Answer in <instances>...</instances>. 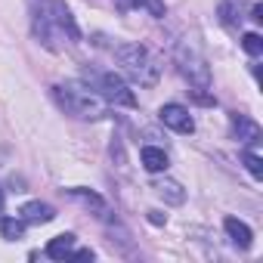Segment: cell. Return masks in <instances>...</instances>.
Returning <instances> with one entry per match:
<instances>
[{
    "label": "cell",
    "instance_id": "obj_1",
    "mask_svg": "<svg viewBox=\"0 0 263 263\" xmlns=\"http://www.w3.org/2000/svg\"><path fill=\"white\" fill-rule=\"evenodd\" d=\"M53 96H56V102H59L68 115L84 118V121H99V118H105V111H108L105 99H102L93 87H87V84H81V81H68V84L53 87Z\"/></svg>",
    "mask_w": 263,
    "mask_h": 263
},
{
    "label": "cell",
    "instance_id": "obj_2",
    "mask_svg": "<svg viewBox=\"0 0 263 263\" xmlns=\"http://www.w3.org/2000/svg\"><path fill=\"white\" fill-rule=\"evenodd\" d=\"M115 59L134 84H140V87H155L158 84V62L152 59V53L143 44H118Z\"/></svg>",
    "mask_w": 263,
    "mask_h": 263
},
{
    "label": "cell",
    "instance_id": "obj_3",
    "mask_svg": "<svg viewBox=\"0 0 263 263\" xmlns=\"http://www.w3.org/2000/svg\"><path fill=\"white\" fill-rule=\"evenodd\" d=\"M177 65H180V74L198 87V90H208L211 87V68H208V59L192 47V44H180L177 47Z\"/></svg>",
    "mask_w": 263,
    "mask_h": 263
},
{
    "label": "cell",
    "instance_id": "obj_4",
    "mask_svg": "<svg viewBox=\"0 0 263 263\" xmlns=\"http://www.w3.org/2000/svg\"><path fill=\"white\" fill-rule=\"evenodd\" d=\"M96 90L105 102H115V105H127V108H134L137 105V93L130 90L124 84V78H118L115 71H102L96 78Z\"/></svg>",
    "mask_w": 263,
    "mask_h": 263
},
{
    "label": "cell",
    "instance_id": "obj_5",
    "mask_svg": "<svg viewBox=\"0 0 263 263\" xmlns=\"http://www.w3.org/2000/svg\"><path fill=\"white\" fill-rule=\"evenodd\" d=\"M41 10H44V16L50 19V25H53L56 34H62V37H68V41H81V28H78V22H74V16L68 13L65 4H59V0H44Z\"/></svg>",
    "mask_w": 263,
    "mask_h": 263
},
{
    "label": "cell",
    "instance_id": "obj_6",
    "mask_svg": "<svg viewBox=\"0 0 263 263\" xmlns=\"http://www.w3.org/2000/svg\"><path fill=\"white\" fill-rule=\"evenodd\" d=\"M158 118H161V124H164V127L177 130V134H192V130H195V121H192L189 108H186V105H180V102H167V105H161Z\"/></svg>",
    "mask_w": 263,
    "mask_h": 263
},
{
    "label": "cell",
    "instance_id": "obj_7",
    "mask_svg": "<svg viewBox=\"0 0 263 263\" xmlns=\"http://www.w3.org/2000/svg\"><path fill=\"white\" fill-rule=\"evenodd\" d=\"M229 121H232V134L238 137V143H245V146L260 143V124L257 121H251L248 115H238V111H232Z\"/></svg>",
    "mask_w": 263,
    "mask_h": 263
},
{
    "label": "cell",
    "instance_id": "obj_8",
    "mask_svg": "<svg viewBox=\"0 0 263 263\" xmlns=\"http://www.w3.org/2000/svg\"><path fill=\"white\" fill-rule=\"evenodd\" d=\"M226 235L232 238V245L235 248H241V251H248L251 248V241H254V232H251V226L248 223H241L238 217H226Z\"/></svg>",
    "mask_w": 263,
    "mask_h": 263
},
{
    "label": "cell",
    "instance_id": "obj_9",
    "mask_svg": "<svg viewBox=\"0 0 263 263\" xmlns=\"http://www.w3.org/2000/svg\"><path fill=\"white\" fill-rule=\"evenodd\" d=\"M140 161H143V167L149 171V174H161V171H167V152L164 149H155V146H146L143 152H140Z\"/></svg>",
    "mask_w": 263,
    "mask_h": 263
},
{
    "label": "cell",
    "instance_id": "obj_10",
    "mask_svg": "<svg viewBox=\"0 0 263 263\" xmlns=\"http://www.w3.org/2000/svg\"><path fill=\"white\" fill-rule=\"evenodd\" d=\"M152 189H155L167 204H183V201H186V189H183L177 180H158V183H152Z\"/></svg>",
    "mask_w": 263,
    "mask_h": 263
},
{
    "label": "cell",
    "instance_id": "obj_11",
    "mask_svg": "<svg viewBox=\"0 0 263 263\" xmlns=\"http://www.w3.org/2000/svg\"><path fill=\"white\" fill-rule=\"evenodd\" d=\"M53 217H56V211L50 204H44V201H28L22 208V220L25 223H50Z\"/></svg>",
    "mask_w": 263,
    "mask_h": 263
},
{
    "label": "cell",
    "instance_id": "obj_12",
    "mask_svg": "<svg viewBox=\"0 0 263 263\" xmlns=\"http://www.w3.org/2000/svg\"><path fill=\"white\" fill-rule=\"evenodd\" d=\"M71 251H74V235L71 232H62L47 245V257H53V260H65Z\"/></svg>",
    "mask_w": 263,
    "mask_h": 263
},
{
    "label": "cell",
    "instance_id": "obj_13",
    "mask_svg": "<svg viewBox=\"0 0 263 263\" xmlns=\"http://www.w3.org/2000/svg\"><path fill=\"white\" fill-rule=\"evenodd\" d=\"M115 4H118V10H134V7H146L152 16H164V4H161V0H115Z\"/></svg>",
    "mask_w": 263,
    "mask_h": 263
},
{
    "label": "cell",
    "instance_id": "obj_14",
    "mask_svg": "<svg viewBox=\"0 0 263 263\" xmlns=\"http://www.w3.org/2000/svg\"><path fill=\"white\" fill-rule=\"evenodd\" d=\"M0 235H4L7 241H16V238H22V235H25V220H13V217L0 220Z\"/></svg>",
    "mask_w": 263,
    "mask_h": 263
},
{
    "label": "cell",
    "instance_id": "obj_15",
    "mask_svg": "<svg viewBox=\"0 0 263 263\" xmlns=\"http://www.w3.org/2000/svg\"><path fill=\"white\" fill-rule=\"evenodd\" d=\"M241 47H245V53H251V56H260V53H263V37H260L257 31H248V34L241 37Z\"/></svg>",
    "mask_w": 263,
    "mask_h": 263
},
{
    "label": "cell",
    "instance_id": "obj_16",
    "mask_svg": "<svg viewBox=\"0 0 263 263\" xmlns=\"http://www.w3.org/2000/svg\"><path fill=\"white\" fill-rule=\"evenodd\" d=\"M241 161L248 164V171H251L254 177H263V161H260V158H257L251 149H245V152H241Z\"/></svg>",
    "mask_w": 263,
    "mask_h": 263
},
{
    "label": "cell",
    "instance_id": "obj_17",
    "mask_svg": "<svg viewBox=\"0 0 263 263\" xmlns=\"http://www.w3.org/2000/svg\"><path fill=\"white\" fill-rule=\"evenodd\" d=\"M71 195H78V198H84L87 204H93V208H99V211L105 208V204H102V198H99L96 192H87V189H71Z\"/></svg>",
    "mask_w": 263,
    "mask_h": 263
},
{
    "label": "cell",
    "instance_id": "obj_18",
    "mask_svg": "<svg viewBox=\"0 0 263 263\" xmlns=\"http://www.w3.org/2000/svg\"><path fill=\"white\" fill-rule=\"evenodd\" d=\"M192 99L201 102V105H214V96H204V93H192Z\"/></svg>",
    "mask_w": 263,
    "mask_h": 263
},
{
    "label": "cell",
    "instance_id": "obj_19",
    "mask_svg": "<svg viewBox=\"0 0 263 263\" xmlns=\"http://www.w3.org/2000/svg\"><path fill=\"white\" fill-rule=\"evenodd\" d=\"M68 257H74V260H93V251L87 248V251H74V254H68Z\"/></svg>",
    "mask_w": 263,
    "mask_h": 263
},
{
    "label": "cell",
    "instance_id": "obj_20",
    "mask_svg": "<svg viewBox=\"0 0 263 263\" xmlns=\"http://www.w3.org/2000/svg\"><path fill=\"white\" fill-rule=\"evenodd\" d=\"M149 220H152L155 226H161V223H164L167 217H164V214H158V211H149Z\"/></svg>",
    "mask_w": 263,
    "mask_h": 263
},
{
    "label": "cell",
    "instance_id": "obj_21",
    "mask_svg": "<svg viewBox=\"0 0 263 263\" xmlns=\"http://www.w3.org/2000/svg\"><path fill=\"white\" fill-rule=\"evenodd\" d=\"M251 16H254V22H263V7H260V4H257V7H254V10H251Z\"/></svg>",
    "mask_w": 263,
    "mask_h": 263
},
{
    "label": "cell",
    "instance_id": "obj_22",
    "mask_svg": "<svg viewBox=\"0 0 263 263\" xmlns=\"http://www.w3.org/2000/svg\"><path fill=\"white\" fill-rule=\"evenodd\" d=\"M0 214H4V192H0Z\"/></svg>",
    "mask_w": 263,
    "mask_h": 263
}]
</instances>
